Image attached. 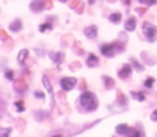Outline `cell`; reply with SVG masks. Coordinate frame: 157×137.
Returning <instances> with one entry per match:
<instances>
[{
  "label": "cell",
  "instance_id": "obj_1",
  "mask_svg": "<svg viewBox=\"0 0 157 137\" xmlns=\"http://www.w3.org/2000/svg\"><path fill=\"white\" fill-rule=\"evenodd\" d=\"M80 104L87 111H94L98 108V100L92 92H83L80 95Z\"/></svg>",
  "mask_w": 157,
  "mask_h": 137
},
{
  "label": "cell",
  "instance_id": "obj_2",
  "mask_svg": "<svg viewBox=\"0 0 157 137\" xmlns=\"http://www.w3.org/2000/svg\"><path fill=\"white\" fill-rule=\"evenodd\" d=\"M124 50V45L120 42H114V43H109V44H103L101 46V53L107 56V57H113L115 55V53Z\"/></svg>",
  "mask_w": 157,
  "mask_h": 137
},
{
  "label": "cell",
  "instance_id": "obj_3",
  "mask_svg": "<svg viewBox=\"0 0 157 137\" xmlns=\"http://www.w3.org/2000/svg\"><path fill=\"white\" fill-rule=\"evenodd\" d=\"M141 31L145 35V38L147 39V42H155L156 37H157V27L150 22H144Z\"/></svg>",
  "mask_w": 157,
  "mask_h": 137
},
{
  "label": "cell",
  "instance_id": "obj_4",
  "mask_svg": "<svg viewBox=\"0 0 157 137\" xmlns=\"http://www.w3.org/2000/svg\"><path fill=\"white\" fill-rule=\"evenodd\" d=\"M77 80L75 77H63L60 80V86H61V89H64L65 92L67 91H71L74 88V86L76 84Z\"/></svg>",
  "mask_w": 157,
  "mask_h": 137
},
{
  "label": "cell",
  "instance_id": "obj_5",
  "mask_svg": "<svg viewBox=\"0 0 157 137\" xmlns=\"http://www.w3.org/2000/svg\"><path fill=\"white\" fill-rule=\"evenodd\" d=\"M134 131L135 130L132 127H130L129 125H126V124H119L115 127V132L118 135H121V136H132Z\"/></svg>",
  "mask_w": 157,
  "mask_h": 137
},
{
  "label": "cell",
  "instance_id": "obj_6",
  "mask_svg": "<svg viewBox=\"0 0 157 137\" xmlns=\"http://www.w3.org/2000/svg\"><path fill=\"white\" fill-rule=\"evenodd\" d=\"M13 89H15L17 93H23V92H26V91H27V83H26V81H25L22 77L15 80Z\"/></svg>",
  "mask_w": 157,
  "mask_h": 137
},
{
  "label": "cell",
  "instance_id": "obj_7",
  "mask_svg": "<svg viewBox=\"0 0 157 137\" xmlns=\"http://www.w3.org/2000/svg\"><path fill=\"white\" fill-rule=\"evenodd\" d=\"M131 70H132V67H131L129 64H124V65L120 67V70L118 71V76H119L121 80H126V78L130 76Z\"/></svg>",
  "mask_w": 157,
  "mask_h": 137
},
{
  "label": "cell",
  "instance_id": "obj_8",
  "mask_svg": "<svg viewBox=\"0 0 157 137\" xmlns=\"http://www.w3.org/2000/svg\"><path fill=\"white\" fill-rule=\"evenodd\" d=\"M97 31H98L97 26H96V24H91V26H88V27H86V28L83 29V34H85L87 38L93 39V38L97 37V33H98Z\"/></svg>",
  "mask_w": 157,
  "mask_h": 137
},
{
  "label": "cell",
  "instance_id": "obj_9",
  "mask_svg": "<svg viewBox=\"0 0 157 137\" xmlns=\"http://www.w3.org/2000/svg\"><path fill=\"white\" fill-rule=\"evenodd\" d=\"M140 56H141V59L144 60V62L146 65H155L156 64V57L152 56V55H150L147 51H141L140 53Z\"/></svg>",
  "mask_w": 157,
  "mask_h": 137
},
{
  "label": "cell",
  "instance_id": "obj_10",
  "mask_svg": "<svg viewBox=\"0 0 157 137\" xmlns=\"http://www.w3.org/2000/svg\"><path fill=\"white\" fill-rule=\"evenodd\" d=\"M44 7H45V6H44V2H43L42 0H34V1H32L31 5H29L31 11H33V12H40Z\"/></svg>",
  "mask_w": 157,
  "mask_h": 137
},
{
  "label": "cell",
  "instance_id": "obj_11",
  "mask_svg": "<svg viewBox=\"0 0 157 137\" xmlns=\"http://www.w3.org/2000/svg\"><path fill=\"white\" fill-rule=\"evenodd\" d=\"M124 28H125L126 32H132V31H135V28H136V18H135V17H130V18L125 22Z\"/></svg>",
  "mask_w": 157,
  "mask_h": 137
},
{
  "label": "cell",
  "instance_id": "obj_12",
  "mask_svg": "<svg viewBox=\"0 0 157 137\" xmlns=\"http://www.w3.org/2000/svg\"><path fill=\"white\" fill-rule=\"evenodd\" d=\"M49 57L55 62V64H60L63 60H64V57H65V55H64V53H61V51H59V53H49Z\"/></svg>",
  "mask_w": 157,
  "mask_h": 137
},
{
  "label": "cell",
  "instance_id": "obj_13",
  "mask_svg": "<svg viewBox=\"0 0 157 137\" xmlns=\"http://www.w3.org/2000/svg\"><path fill=\"white\" fill-rule=\"evenodd\" d=\"M86 65H87L88 67H94V66H97V65H98V56L94 55L93 53H91V54L88 55L87 60H86Z\"/></svg>",
  "mask_w": 157,
  "mask_h": 137
},
{
  "label": "cell",
  "instance_id": "obj_14",
  "mask_svg": "<svg viewBox=\"0 0 157 137\" xmlns=\"http://www.w3.org/2000/svg\"><path fill=\"white\" fill-rule=\"evenodd\" d=\"M9 28H10V31H12V32H20V31L22 29V22H21V20H20V18H16L13 22L10 23Z\"/></svg>",
  "mask_w": 157,
  "mask_h": 137
},
{
  "label": "cell",
  "instance_id": "obj_15",
  "mask_svg": "<svg viewBox=\"0 0 157 137\" xmlns=\"http://www.w3.org/2000/svg\"><path fill=\"white\" fill-rule=\"evenodd\" d=\"M42 83L44 86V89H47V92L50 95H53V87H52V83H50V81H49V78L47 76H43L42 77Z\"/></svg>",
  "mask_w": 157,
  "mask_h": 137
},
{
  "label": "cell",
  "instance_id": "obj_16",
  "mask_svg": "<svg viewBox=\"0 0 157 137\" xmlns=\"http://www.w3.org/2000/svg\"><path fill=\"white\" fill-rule=\"evenodd\" d=\"M117 102H118V104L119 105H126V103H128V100H126V97H125V94L120 91V89H118L117 91Z\"/></svg>",
  "mask_w": 157,
  "mask_h": 137
},
{
  "label": "cell",
  "instance_id": "obj_17",
  "mask_svg": "<svg viewBox=\"0 0 157 137\" xmlns=\"http://www.w3.org/2000/svg\"><path fill=\"white\" fill-rule=\"evenodd\" d=\"M103 82H104V87H105V89H112L113 87H114V84H115V82H114V80L112 78V77H109V76H103Z\"/></svg>",
  "mask_w": 157,
  "mask_h": 137
},
{
  "label": "cell",
  "instance_id": "obj_18",
  "mask_svg": "<svg viewBox=\"0 0 157 137\" xmlns=\"http://www.w3.org/2000/svg\"><path fill=\"white\" fill-rule=\"evenodd\" d=\"M27 56H28V50L27 49H22L20 53H18V56H17V60H18V64H23L25 62V60L27 59Z\"/></svg>",
  "mask_w": 157,
  "mask_h": 137
},
{
  "label": "cell",
  "instance_id": "obj_19",
  "mask_svg": "<svg viewBox=\"0 0 157 137\" xmlns=\"http://www.w3.org/2000/svg\"><path fill=\"white\" fill-rule=\"evenodd\" d=\"M121 20V13L120 12H114L109 16V21L113 22V23H119Z\"/></svg>",
  "mask_w": 157,
  "mask_h": 137
},
{
  "label": "cell",
  "instance_id": "obj_20",
  "mask_svg": "<svg viewBox=\"0 0 157 137\" xmlns=\"http://www.w3.org/2000/svg\"><path fill=\"white\" fill-rule=\"evenodd\" d=\"M131 95L134 99H136L137 102H144L145 100V94L142 92H131Z\"/></svg>",
  "mask_w": 157,
  "mask_h": 137
},
{
  "label": "cell",
  "instance_id": "obj_21",
  "mask_svg": "<svg viewBox=\"0 0 157 137\" xmlns=\"http://www.w3.org/2000/svg\"><path fill=\"white\" fill-rule=\"evenodd\" d=\"M131 64H132V67L135 68V70H137V71H142L144 70V65L142 64H140L136 59H134V57H131Z\"/></svg>",
  "mask_w": 157,
  "mask_h": 137
},
{
  "label": "cell",
  "instance_id": "obj_22",
  "mask_svg": "<svg viewBox=\"0 0 157 137\" xmlns=\"http://www.w3.org/2000/svg\"><path fill=\"white\" fill-rule=\"evenodd\" d=\"M74 53L77 54V55H82V54H83V50L81 49V46H80V42H78V40L74 42Z\"/></svg>",
  "mask_w": 157,
  "mask_h": 137
},
{
  "label": "cell",
  "instance_id": "obj_23",
  "mask_svg": "<svg viewBox=\"0 0 157 137\" xmlns=\"http://www.w3.org/2000/svg\"><path fill=\"white\" fill-rule=\"evenodd\" d=\"M53 28V24L50 23V22H45V23H42L40 26H39V32H45L47 29H52Z\"/></svg>",
  "mask_w": 157,
  "mask_h": 137
},
{
  "label": "cell",
  "instance_id": "obj_24",
  "mask_svg": "<svg viewBox=\"0 0 157 137\" xmlns=\"http://www.w3.org/2000/svg\"><path fill=\"white\" fill-rule=\"evenodd\" d=\"M15 106H16V110L18 113H22L25 111V103L23 100H18V102H15Z\"/></svg>",
  "mask_w": 157,
  "mask_h": 137
},
{
  "label": "cell",
  "instance_id": "obj_25",
  "mask_svg": "<svg viewBox=\"0 0 157 137\" xmlns=\"http://www.w3.org/2000/svg\"><path fill=\"white\" fill-rule=\"evenodd\" d=\"M153 83H155V78H153V77H147V78L145 80V82H144V86H145L146 88H151V87L153 86Z\"/></svg>",
  "mask_w": 157,
  "mask_h": 137
},
{
  "label": "cell",
  "instance_id": "obj_26",
  "mask_svg": "<svg viewBox=\"0 0 157 137\" xmlns=\"http://www.w3.org/2000/svg\"><path fill=\"white\" fill-rule=\"evenodd\" d=\"M10 133H11V128L10 127H7V128L1 127L0 128V137H7Z\"/></svg>",
  "mask_w": 157,
  "mask_h": 137
},
{
  "label": "cell",
  "instance_id": "obj_27",
  "mask_svg": "<svg viewBox=\"0 0 157 137\" xmlns=\"http://www.w3.org/2000/svg\"><path fill=\"white\" fill-rule=\"evenodd\" d=\"M139 2H141V4L146 5V6H152V5H155L157 2V0H139Z\"/></svg>",
  "mask_w": 157,
  "mask_h": 137
},
{
  "label": "cell",
  "instance_id": "obj_28",
  "mask_svg": "<svg viewBox=\"0 0 157 137\" xmlns=\"http://www.w3.org/2000/svg\"><path fill=\"white\" fill-rule=\"evenodd\" d=\"M69 67H70V70H77V68H80L81 67V64L78 62V61H75V62H71L70 65H69Z\"/></svg>",
  "mask_w": 157,
  "mask_h": 137
},
{
  "label": "cell",
  "instance_id": "obj_29",
  "mask_svg": "<svg viewBox=\"0 0 157 137\" xmlns=\"http://www.w3.org/2000/svg\"><path fill=\"white\" fill-rule=\"evenodd\" d=\"M80 2H81L80 0H71V1L69 2V7H70V9H76V7L80 5Z\"/></svg>",
  "mask_w": 157,
  "mask_h": 137
},
{
  "label": "cell",
  "instance_id": "obj_30",
  "mask_svg": "<svg viewBox=\"0 0 157 137\" xmlns=\"http://www.w3.org/2000/svg\"><path fill=\"white\" fill-rule=\"evenodd\" d=\"M9 38H10V37H9V34H7V33H6L4 29H0V39L5 42V40H7Z\"/></svg>",
  "mask_w": 157,
  "mask_h": 137
},
{
  "label": "cell",
  "instance_id": "obj_31",
  "mask_svg": "<svg viewBox=\"0 0 157 137\" xmlns=\"http://www.w3.org/2000/svg\"><path fill=\"white\" fill-rule=\"evenodd\" d=\"M76 10V13H78V15H81L82 12H83V10H85V5H83V2H80V5L75 9Z\"/></svg>",
  "mask_w": 157,
  "mask_h": 137
},
{
  "label": "cell",
  "instance_id": "obj_32",
  "mask_svg": "<svg viewBox=\"0 0 157 137\" xmlns=\"http://www.w3.org/2000/svg\"><path fill=\"white\" fill-rule=\"evenodd\" d=\"M5 77H6L7 80H13V71H12V70H7V71L5 72Z\"/></svg>",
  "mask_w": 157,
  "mask_h": 137
},
{
  "label": "cell",
  "instance_id": "obj_33",
  "mask_svg": "<svg viewBox=\"0 0 157 137\" xmlns=\"http://www.w3.org/2000/svg\"><path fill=\"white\" fill-rule=\"evenodd\" d=\"M135 11H136V12H137L140 16H142V15H144V13H145L147 10H146L145 7H135Z\"/></svg>",
  "mask_w": 157,
  "mask_h": 137
},
{
  "label": "cell",
  "instance_id": "obj_34",
  "mask_svg": "<svg viewBox=\"0 0 157 137\" xmlns=\"http://www.w3.org/2000/svg\"><path fill=\"white\" fill-rule=\"evenodd\" d=\"M34 97L36 98H39V99H44L45 97H44V93H42V92H34Z\"/></svg>",
  "mask_w": 157,
  "mask_h": 137
},
{
  "label": "cell",
  "instance_id": "obj_35",
  "mask_svg": "<svg viewBox=\"0 0 157 137\" xmlns=\"http://www.w3.org/2000/svg\"><path fill=\"white\" fill-rule=\"evenodd\" d=\"M80 89H81V91H85V89H86V81H85V78H82V80H81Z\"/></svg>",
  "mask_w": 157,
  "mask_h": 137
},
{
  "label": "cell",
  "instance_id": "obj_36",
  "mask_svg": "<svg viewBox=\"0 0 157 137\" xmlns=\"http://www.w3.org/2000/svg\"><path fill=\"white\" fill-rule=\"evenodd\" d=\"M151 120L155 121V122H157V110H155V111L151 114Z\"/></svg>",
  "mask_w": 157,
  "mask_h": 137
},
{
  "label": "cell",
  "instance_id": "obj_37",
  "mask_svg": "<svg viewBox=\"0 0 157 137\" xmlns=\"http://www.w3.org/2000/svg\"><path fill=\"white\" fill-rule=\"evenodd\" d=\"M58 97H59L60 99H63V100H64V99H66V97H65V93H64V89H63V91H60V92L58 93Z\"/></svg>",
  "mask_w": 157,
  "mask_h": 137
},
{
  "label": "cell",
  "instance_id": "obj_38",
  "mask_svg": "<svg viewBox=\"0 0 157 137\" xmlns=\"http://www.w3.org/2000/svg\"><path fill=\"white\" fill-rule=\"evenodd\" d=\"M124 2H125V5H130L131 0H124Z\"/></svg>",
  "mask_w": 157,
  "mask_h": 137
},
{
  "label": "cell",
  "instance_id": "obj_39",
  "mask_svg": "<svg viewBox=\"0 0 157 137\" xmlns=\"http://www.w3.org/2000/svg\"><path fill=\"white\" fill-rule=\"evenodd\" d=\"M88 2H90V4H91V5H92V4H94V0H90V1H88Z\"/></svg>",
  "mask_w": 157,
  "mask_h": 137
},
{
  "label": "cell",
  "instance_id": "obj_40",
  "mask_svg": "<svg viewBox=\"0 0 157 137\" xmlns=\"http://www.w3.org/2000/svg\"><path fill=\"white\" fill-rule=\"evenodd\" d=\"M107 1H108V2H115L117 0H107Z\"/></svg>",
  "mask_w": 157,
  "mask_h": 137
},
{
  "label": "cell",
  "instance_id": "obj_41",
  "mask_svg": "<svg viewBox=\"0 0 157 137\" xmlns=\"http://www.w3.org/2000/svg\"><path fill=\"white\" fill-rule=\"evenodd\" d=\"M59 1H61V2H65V1H66V0H59Z\"/></svg>",
  "mask_w": 157,
  "mask_h": 137
},
{
  "label": "cell",
  "instance_id": "obj_42",
  "mask_svg": "<svg viewBox=\"0 0 157 137\" xmlns=\"http://www.w3.org/2000/svg\"><path fill=\"white\" fill-rule=\"evenodd\" d=\"M47 1H52V0H47Z\"/></svg>",
  "mask_w": 157,
  "mask_h": 137
}]
</instances>
